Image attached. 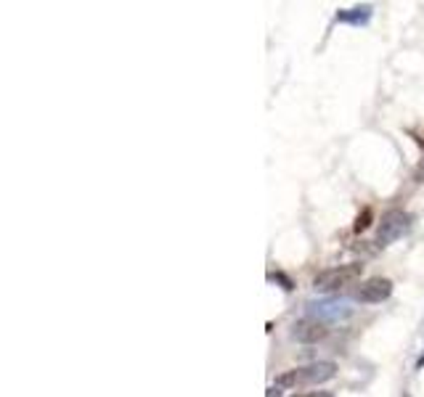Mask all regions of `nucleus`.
<instances>
[{"mask_svg":"<svg viewBox=\"0 0 424 397\" xmlns=\"http://www.w3.org/2000/svg\"><path fill=\"white\" fill-rule=\"evenodd\" d=\"M337 376V363L332 360H316L308 366L289 368L276 376V387L279 389H297V387H318L323 381H332Z\"/></svg>","mask_w":424,"mask_h":397,"instance_id":"obj_1","label":"nucleus"},{"mask_svg":"<svg viewBox=\"0 0 424 397\" xmlns=\"http://www.w3.org/2000/svg\"><path fill=\"white\" fill-rule=\"evenodd\" d=\"M414 228V215L406 209H387L376 225V244L390 247L398 238H403L408 230Z\"/></svg>","mask_w":424,"mask_h":397,"instance_id":"obj_2","label":"nucleus"},{"mask_svg":"<svg viewBox=\"0 0 424 397\" xmlns=\"http://www.w3.org/2000/svg\"><path fill=\"white\" fill-rule=\"evenodd\" d=\"M364 276V265L361 262H347V265H334V268H326L323 273L313 278L316 291H337V289H345L355 284L358 278Z\"/></svg>","mask_w":424,"mask_h":397,"instance_id":"obj_3","label":"nucleus"},{"mask_svg":"<svg viewBox=\"0 0 424 397\" xmlns=\"http://www.w3.org/2000/svg\"><path fill=\"white\" fill-rule=\"evenodd\" d=\"M393 289L395 284L390 278H382V276L366 278L364 284L358 286V291H355V299L364 302V305H379V302L393 297Z\"/></svg>","mask_w":424,"mask_h":397,"instance_id":"obj_4","label":"nucleus"},{"mask_svg":"<svg viewBox=\"0 0 424 397\" xmlns=\"http://www.w3.org/2000/svg\"><path fill=\"white\" fill-rule=\"evenodd\" d=\"M289 337L294 342H303V345H316L321 339L329 337V323L323 320H316V318H303V320H294Z\"/></svg>","mask_w":424,"mask_h":397,"instance_id":"obj_5","label":"nucleus"},{"mask_svg":"<svg viewBox=\"0 0 424 397\" xmlns=\"http://www.w3.org/2000/svg\"><path fill=\"white\" fill-rule=\"evenodd\" d=\"M350 315V308L345 302H311L308 305V318H316V320H323V323H332V320H340V318Z\"/></svg>","mask_w":424,"mask_h":397,"instance_id":"obj_6","label":"nucleus"},{"mask_svg":"<svg viewBox=\"0 0 424 397\" xmlns=\"http://www.w3.org/2000/svg\"><path fill=\"white\" fill-rule=\"evenodd\" d=\"M374 16L372 6H353V9H340L334 21L337 24H350V27H366Z\"/></svg>","mask_w":424,"mask_h":397,"instance_id":"obj_7","label":"nucleus"},{"mask_svg":"<svg viewBox=\"0 0 424 397\" xmlns=\"http://www.w3.org/2000/svg\"><path fill=\"white\" fill-rule=\"evenodd\" d=\"M369 225H372V209H364V215H358V220H355V233L366 230Z\"/></svg>","mask_w":424,"mask_h":397,"instance_id":"obj_8","label":"nucleus"},{"mask_svg":"<svg viewBox=\"0 0 424 397\" xmlns=\"http://www.w3.org/2000/svg\"><path fill=\"white\" fill-rule=\"evenodd\" d=\"M271 281H279L284 291H292V289H294V281H292V278H286L284 273H271Z\"/></svg>","mask_w":424,"mask_h":397,"instance_id":"obj_9","label":"nucleus"},{"mask_svg":"<svg viewBox=\"0 0 424 397\" xmlns=\"http://www.w3.org/2000/svg\"><path fill=\"white\" fill-rule=\"evenodd\" d=\"M292 397H334V392H329V389H318V392H300V395H292Z\"/></svg>","mask_w":424,"mask_h":397,"instance_id":"obj_10","label":"nucleus"},{"mask_svg":"<svg viewBox=\"0 0 424 397\" xmlns=\"http://www.w3.org/2000/svg\"><path fill=\"white\" fill-rule=\"evenodd\" d=\"M265 397H281V389H279V387H271L268 392H265Z\"/></svg>","mask_w":424,"mask_h":397,"instance_id":"obj_11","label":"nucleus"},{"mask_svg":"<svg viewBox=\"0 0 424 397\" xmlns=\"http://www.w3.org/2000/svg\"><path fill=\"white\" fill-rule=\"evenodd\" d=\"M424 368V350H422V355L416 357V371H422Z\"/></svg>","mask_w":424,"mask_h":397,"instance_id":"obj_12","label":"nucleus"},{"mask_svg":"<svg viewBox=\"0 0 424 397\" xmlns=\"http://www.w3.org/2000/svg\"><path fill=\"white\" fill-rule=\"evenodd\" d=\"M403 397H411V395H403Z\"/></svg>","mask_w":424,"mask_h":397,"instance_id":"obj_13","label":"nucleus"}]
</instances>
